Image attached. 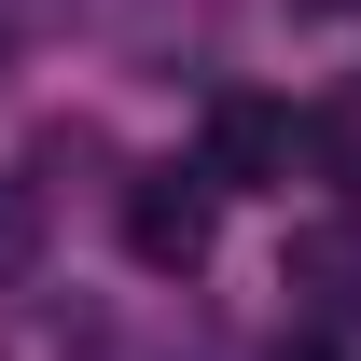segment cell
I'll return each instance as SVG.
<instances>
[{
    "label": "cell",
    "mask_w": 361,
    "mask_h": 361,
    "mask_svg": "<svg viewBox=\"0 0 361 361\" xmlns=\"http://www.w3.org/2000/svg\"><path fill=\"white\" fill-rule=\"evenodd\" d=\"M195 167L223 180V195H278V180L306 167V126H292V111H278V97H209V139H195Z\"/></svg>",
    "instance_id": "2"
},
{
    "label": "cell",
    "mask_w": 361,
    "mask_h": 361,
    "mask_svg": "<svg viewBox=\"0 0 361 361\" xmlns=\"http://www.w3.org/2000/svg\"><path fill=\"white\" fill-rule=\"evenodd\" d=\"M278 361H319V348H278Z\"/></svg>",
    "instance_id": "5"
},
{
    "label": "cell",
    "mask_w": 361,
    "mask_h": 361,
    "mask_svg": "<svg viewBox=\"0 0 361 361\" xmlns=\"http://www.w3.org/2000/svg\"><path fill=\"white\" fill-rule=\"evenodd\" d=\"M28 250H42V195L0 167V278H28Z\"/></svg>",
    "instance_id": "4"
},
{
    "label": "cell",
    "mask_w": 361,
    "mask_h": 361,
    "mask_svg": "<svg viewBox=\"0 0 361 361\" xmlns=\"http://www.w3.org/2000/svg\"><path fill=\"white\" fill-rule=\"evenodd\" d=\"M209 236H223V180H209V167L126 180V250H139L153 278H195V264H209Z\"/></svg>",
    "instance_id": "1"
},
{
    "label": "cell",
    "mask_w": 361,
    "mask_h": 361,
    "mask_svg": "<svg viewBox=\"0 0 361 361\" xmlns=\"http://www.w3.org/2000/svg\"><path fill=\"white\" fill-rule=\"evenodd\" d=\"M278 278L306 292V319H319V334H334V319H361V223H306Z\"/></svg>",
    "instance_id": "3"
}]
</instances>
